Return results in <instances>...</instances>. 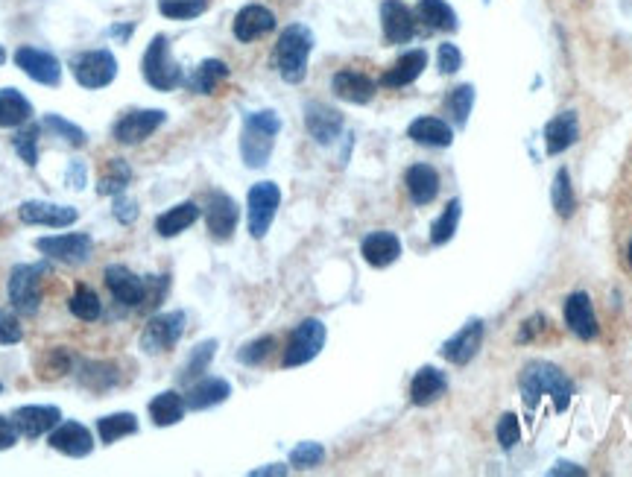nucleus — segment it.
<instances>
[{"label":"nucleus","instance_id":"nucleus-42","mask_svg":"<svg viewBox=\"0 0 632 477\" xmlns=\"http://www.w3.org/2000/svg\"><path fill=\"white\" fill-rule=\"evenodd\" d=\"M39 135H41L39 123H24V129H18V132H15V138H12L15 153L27 161L30 167H36V164H39Z\"/></svg>","mask_w":632,"mask_h":477},{"label":"nucleus","instance_id":"nucleus-1","mask_svg":"<svg viewBox=\"0 0 632 477\" xmlns=\"http://www.w3.org/2000/svg\"><path fill=\"white\" fill-rule=\"evenodd\" d=\"M518 390H521V398L530 410L539 404V398L551 396L556 413H565L568 404H571V396H574V384L568 381V375L548 360L527 363L521 378H518Z\"/></svg>","mask_w":632,"mask_h":477},{"label":"nucleus","instance_id":"nucleus-15","mask_svg":"<svg viewBox=\"0 0 632 477\" xmlns=\"http://www.w3.org/2000/svg\"><path fill=\"white\" fill-rule=\"evenodd\" d=\"M237 220H240V211H237V202L229 194L223 191H214L208 197V205H205V223H208V232L214 240H229L235 235Z\"/></svg>","mask_w":632,"mask_h":477},{"label":"nucleus","instance_id":"nucleus-36","mask_svg":"<svg viewBox=\"0 0 632 477\" xmlns=\"http://www.w3.org/2000/svg\"><path fill=\"white\" fill-rule=\"evenodd\" d=\"M132 182V167L126 159H109L100 182H97V194L100 197H120Z\"/></svg>","mask_w":632,"mask_h":477},{"label":"nucleus","instance_id":"nucleus-53","mask_svg":"<svg viewBox=\"0 0 632 477\" xmlns=\"http://www.w3.org/2000/svg\"><path fill=\"white\" fill-rule=\"evenodd\" d=\"M15 442H18V428H15V422L6 419V416H0V451L12 448Z\"/></svg>","mask_w":632,"mask_h":477},{"label":"nucleus","instance_id":"nucleus-41","mask_svg":"<svg viewBox=\"0 0 632 477\" xmlns=\"http://www.w3.org/2000/svg\"><path fill=\"white\" fill-rule=\"evenodd\" d=\"M214 355H217V340H205V343H199L197 349L191 352L188 363H185V369L179 372V381H185V384L199 381V378L205 375V369L211 366Z\"/></svg>","mask_w":632,"mask_h":477},{"label":"nucleus","instance_id":"nucleus-8","mask_svg":"<svg viewBox=\"0 0 632 477\" xmlns=\"http://www.w3.org/2000/svg\"><path fill=\"white\" fill-rule=\"evenodd\" d=\"M185 322L188 317L182 311H170V314H156L141 331V349L147 355H158V352H170L182 334H185Z\"/></svg>","mask_w":632,"mask_h":477},{"label":"nucleus","instance_id":"nucleus-18","mask_svg":"<svg viewBox=\"0 0 632 477\" xmlns=\"http://www.w3.org/2000/svg\"><path fill=\"white\" fill-rule=\"evenodd\" d=\"M381 27H384V39L390 44H407L416 36V15L401 0H384L381 3Z\"/></svg>","mask_w":632,"mask_h":477},{"label":"nucleus","instance_id":"nucleus-16","mask_svg":"<svg viewBox=\"0 0 632 477\" xmlns=\"http://www.w3.org/2000/svg\"><path fill=\"white\" fill-rule=\"evenodd\" d=\"M50 448L65 454V457H88L94 451V437L85 425L79 422H59L53 431H50Z\"/></svg>","mask_w":632,"mask_h":477},{"label":"nucleus","instance_id":"nucleus-58","mask_svg":"<svg viewBox=\"0 0 632 477\" xmlns=\"http://www.w3.org/2000/svg\"><path fill=\"white\" fill-rule=\"evenodd\" d=\"M129 33H132V24H126V27H112V30H109V36H120V39H126Z\"/></svg>","mask_w":632,"mask_h":477},{"label":"nucleus","instance_id":"nucleus-13","mask_svg":"<svg viewBox=\"0 0 632 477\" xmlns=\"http://www.w3.org/2000/svg\"><path fill=\"white\" fill-rule=\"evenodd\" d=\"M12 422L21 437L39 439L41 434H50L62 422V410L56 404H24L12 413Z\"/></svg>","mask_w":632,"mask_h":477},{"label":"nucleus","instance_id":"nucleus-50","mask_svg":"<svg viewBox=\"0 0 632 477\" xmlns=\"http://www.w3.org/2000/svg\"><path fill=\"white\" fill-rule=\"evenodd\" d=\"M24 340V328L12 311H0V346H15Z\"/></svg>","mask_w":632,"mask_h":477},{"label":"nucleus","instance_id":"nucleus-14","mask_svg":"<svg viewBox=\"0 0 632 477\" xmlns=\"http://www.w3.org/2000/svg\"><path fill=\"white\" fill-rule=\"evenodd\" d=\"M15 65L39 85H59L62 82V65L53 53L39 47H18L15 50Z\"/></svg>","mask_w":632,"mask_h":477},{"label":"nucleus","instance_id":"nucleus-10","mask_svg":"<svg viewBox=\"0 0 632 477\" xmlns=\"http://www.w3.org/2000/svg\"><path fill=\"white\" fill-rule=\"evenodd\" d=\"M164 120H167V112L161 109H132L115 123L112 135L123 147H135V144H144L158 126H164Z\"/></svg>","mask_w":632,"mask_h":477},{"label":"nucleus","instance_id":"nucleus-38","mask_svg":"<svg viewBox=\"0 0 632 477\" xmlns=\"http://www.w3.org/2000/svg\"><path fill=\"white\" fill-rule=\"evenodd\" d=\"M68 308H71V314L77 319H82V322H97L100 314H103V302H100V296L94 293V287H88V284H77V290H74Z\"/></svg>","mask_w":632,"mask_h":477},{"label":"nucleus","instance_id":"nucleus-11","mask_svg":"<svg viewBox=\"0 0 632 477\" xmlns=\"http://www.w3.org/2000/svg\"><path fill=\"white\" fill-rule=\"evenodd\" d=\"M36 249L41 255L53 258V261H62V264H85L94 252V240L85 232H74V235H53V238H39L36 240Z\"/></svg>","mask_w":632,"mask_h":477},{"label":"nucleus","instance_id":"nucleus-56","mask_svg":"<svg viewBox=\"0 0 632 477\" xmlns=\"http://www.w3.org/2000/svg\"><path fill=\"white\" fill-rule=\"evenodd\" d=\"M551 475H586V469H574L571 463H556L551 469Z\"/></svg>","mask_w":632,"mask_h":477},{"label":"nucleus","instance_id":"nucleus-27","mask_svg":"<svg viewBox=\"0 0 632 477\" xmlns=\"http://www.w3.org/2000/svg\"><path fill=\"white\" fill-rule=\"evenodd\" d=\"M577 138H580V123H577L574 112H562L545 126V147H548L551 156H559L568 147H574Z\"/></svg>","mask_w":632,"mask_h":477},{"label":"nucleus","instance_id":"nucleus-17","mask_svg":"<svg viewBox=\"0 0 632 477\" xmlns=\"http://www.w3.org/2000/svg\"><path fill=\"white\" fill-rule=\"evenodd\" d=\"M103 279L123 308H135V311L141 308V302H144V279L141 276H135L123 264H112V267H106Z\"/></svg>","mask_w":632,"mask_h":477},{"label":"nucleus","instance_id":"nucleus-61","mask_svg":"<svg viewBox=\"0 0 632 477\" xmlns=\"http://www.w3.org/2000/svg\"><path fill=\"white\" fill-rule=\"evenodd\" d=\"M0 393H3V384H0Z\"/></svg>","mask_w":632,"mask_h":477},{"label":"nucleus","instance_id":"nucleus-40","mask_svg":"<svg viewBox=\"0 0 632 477\" xmlns=\"http://www.w3.org/2000/svg\"><path fill=\"white\" fill-rule=\"evenodd\" d=\"M551 199H553L556 214H559L562 220H571V217H574V211H577V197H574V188H571V176H568V170H559V173H556V179H553V188H551Z\"/></svg>","mask_w":632,"mask_h":477},{"label":"nucleus","instance_id":"nucleus-45","mask_svg":"<svg viewBox=\"0 0 632 477\" xmlns=\"http://www.w3.org/2000/svg\"><path fill=\"white\" fill-rule=\"evenodd\" d=\"M170 290V276H144V302H141V314H153L158 305L164 302Z\"/></svg>","mask_w":632,"mask_h":477},{"label":"nucleus","instance_id":"nucleus-12","mask_svg":"<svg viewBox=\"0 0 632 477\" xmlns=\"http://www.w3.org/2000/svg\"><path fill=\"white\" fill-rule=\"evenodd\" d=\"M21 223L27 226H50V229H65L74 226L79 220V211L74 205H56V202H41V199H30L18 208Z\"/></svg>","mask_w":632,"mask_h":477},{"label":"nucleus","instance_id":"nucleus-33","mask_svg":"<svg viewBox=\"0 0 632 477\" xmlns=\"http://www.w3.org/2000/svg\"><path fill=\"white\" fill-rule=\"evenodd\" d=\"M185 410H188L185 398L179 396L176 390H164L150 401V419H153L156 428H170V425L182 422Z\"/></svg>","mask_w":632,"mask_h":477},{"label":"nucleus","instance_id":"nucleus-46","mask_svg":"<svg viewBox=\"0 0 632 477\" xmlns=\"http://www.w3.org/2000/svg\"><path fill=\"white\" fill-rule=\"evenodd\" d=\"M273 349H276V337H258V340H252V343H246L240 352H237V360L240 363H246V366H261L264 360L273 355Z\"/></svg>","mask_w":632,"mask_h":477},{"label":"nucleus","instance_id":"nucleus-26","mask_svg":"<svg viewBox=\"0 0 632 477\" xmlns=\"http://www.w3.org/2000/svg\"><path fill=\"white\" fill-rule=\"evenodd\" d=\"M448 393V378L445 372H439L434 366H422L416 375H413V384H410V401L416 407H428L439 398Z\"/></svg>","mask_w":632,"mask_h":477},{"label":"nucleus","instance_id":"nucleus-9","mask_svg":"<svg viewBox=\"0 0 632 477\" xmlns=\"http://www.w3.org/2000/svg\"><path fill=\"white\" fill-rule=\"evenodd\" d=\"M281 205V191L276 182H258L252 185L249 197H246V208H249V235L252 238H264L276 220V211Z\"/></svg>","mask_w":632,"mask_h":477},{"label":"nucleus","instance_id":"nucleus-6","mask_svg":"<svg viewBox=\"0 0 632 477\" xmlns=\"http://www.w3.org/2000/svg\"><path fill=\"white\" fill-rule=\"evenodd\" d=\"M325 337H328V331H325V322H322V319H302V322L293 328L290 340H287V349H284L281 366H284V369H293V366L311 363V360L322 352Z\"/></svg>","mask_w":632,"mask_h":477},{"label":"nucleus","instance_id":"nucleus-47","mask_svg":"<svg viewBox=\"0 0 632 477\" xmlns=\"http://www.w3.org/2000/svg\"><path fill=\"white\" fill-rule=\"evenodd\" d=\"M44 129L56 132V135H59V138H65L71 147H85V141H88V135L79 129L77 123L59 118V115H47V118H44Z\"/></svg>","mask_w":632,"mask_h":477},{"label":"nucleus","instance_id":"nucleus-55","mask_svg":"<svg viewBox=\"0 0 632 477\" xmlns=\"http://www.w3.org/2000/svg\"><path fill=\"white\" fill-rule=\"evenodd\" d=\"M68 182H71V188H77V191L85 188V164H82V161H74V164H71V170H68Z\"/></svg>","mask_w":632,"mask_h":477},{"label":"nucleus","instance_id":"nucleus-25","mask_svg":"<svg viewBox=\"0 0 632 477\" xmlns=\"http://www.w3.org/2000/svg\"><path fill=\"white\" fill-rule=\"evenodd\" d=\"M404 185H407V194L416 205H431L436 197H439V173H436L431 164H413L407 167L404 173Z\"/></svg>","mask_w":632,"mask_h":477},{"label":"nucleus","instance_id":"nucleus-3","mask_svg":"<svg viewBox=\"0 0 632 477\" xmlns=\"http://www.w3.org/2000/svg\"><path fill=\"white\" fill-rule=\"evenodd\" d=\"M314 50V33L305 24H290L278 36L276 44V68L281 80L296 85L308 77V59Z\"/></svg>","mask_w":632,"mask_h":477},{"label":"nucleus","instance_id":"nucleus-60","mask_svg":"<svg viewBox=\"0 0 632 477\" xmlns=\"http://www.w3.org/2000/svg\"><path fill=\"white\" fill-rule=\"evenodd\" d=\"M3 62H6V50L0 47V65H3Z\"/></svg>","mask_w":632,"mask_h":477},{"label":"nucleus","instance_id":"nucleus-21","mask_svg":"<svg viewBox=\"0 0 632 477\" xmlns=\"http://www.w3.org/2000/svg\"><path fill=\"white\" fill-rule=\"evenodd\" d=\"M360 255H363V261L369 267L384 270V267H390V264H395L401 258V240L393 232H372L360 243Z\"/></svg>","mask_w":632,"mask_h":477},{"label":"nucleus","instance_id":"nucleus-54","mask_svg":"<svg viewBox=\"0 0 632 477\" xmlns=\"http://www.w3.org/2000/svg\"><path fill=\"white\" fill-rule=\"evenodd\" d=\"M536 331H545V317H539V314L524 322V328H521V334H518V343H530Z\"/></svg>","mask_w":632,"mask_h":477},{"label":"nucleus","instance_id":"nucleus-30","mask_svg":"<svg viewBox=\"0 0 632 477\" xmlns=\"http://www.w3.org/2000/svg\"><path fill=\"white\" fill-rule=\"evenodd\" d=\"M407 135H410L416 144H422V147H436V150L451 147V141H454V129L439 118L413 120V123L407 126Z\"/></svg>","mask_w":632,"mask_h":477},{"label":"nucleus","instance_id":"nucleus-51","mask_svg":"<svg viewBox=\"0 0 632 477\" xmlns=\"http://www.w3.org/2000/svg\"><path fill=\"white\" fill-rule=\"evenodd\" d=\"M460 65H463V56H460L457 44H448V41L439 44V71L442 74H457Z\"/></svg>","mask_w":632,"mask_h":477},{"label":"nucleus","instance_id":"nucleus-44","mask_svg":"<svg viewBox=\"0 0 632 477\" xmlns=\"http://www.w3.org/2000/svg\"><path fill=\"white\" fill-rule=\"evenodd\" d=\"M472 106H474L472 85H457V88L448 94V100H445V109H448V115L454 118L457 126H466V120H469V115H472Z\"/></svg>","mask_w":632,"mask_h":477},{"label":"nucleus","instance_id":"nucleus-34","mask_svg":"<svg viewBox=\"0 0 632 477\" xmlns=\"http://www.w3.org/2000/svg\"><path fill=\"white\" fill-rule=\"evenodd\" d=\"M223 80H229V65L220 62V59H205V62H199L197 71L185 82L194 94H214Z\"/></svg>","mask_w":632,"mask_h":477},{"label":"nucleus","instance_id":"nucleus-43","mask_svg":"<svg viewBox=\"0 0 632 477\" xmlns=\"http://www.w3.org/2000/svg\"><path fill=\"white\" fill-rule=\"evenodd\" d=\"M208 9V0H158V12L170 21H194Z\"/></svg>","mask_w":632,"mask_h":477},{"label":"nucleus","instance_id":"nucleus-37","mask_svg":"<svg viewBox=\"0 0 632 477\" xmlns=\"http://www.w3.org/2000/svg\"><path fill=\"white\" fill-rule=\"evenodd\" d=\"M97 434H100V439H103L106 445H112V442H118V439L138 434V419H135L132 413H112V416H103V419L97 422Z\"/></svg>","mask_w":632,"mask_h":477},{"label":"nucleus","instance_id":"nucleus-35","mask_svg":"<svg viewBox=\"0 0 632 477\" xmlns=\"http://www.w3.org/2000/svg\"><path fill=\"white\" fill-rule=\"evenodd\" d=\"M416 15L428 30H445V33L457 30V12L445 0H419Z\"/></svg>","mask_w":632,"mask_h":477},{"label":"nucleus","instance_id":"nucleus-48","mask_svg":"<svg viewBox=\"0 0 632 477\" xmlns=\"http://www.w3.org/2000/svg\"><path fill=\"white\" fill-rule=\"evenodd\" d=\"M322 460H325V448L319 442H299L290 451V466L296 469H316Z\"/></svg>","mask_w":632,"mask_h":477},{"label":"nucleus","instance_id":"nucleus-29","mask_svg":"<svg viewBox=\"0 0 632 477\" xmlns=\"http://www.w3.org/2000/svg\"><path fill=\"white\" fill-rule=\"evenodd\" d=\"M229 396H232V384L229 381H223V378H199L197 384L188 390V396H185V407L208 410V407L223 404Z\"/></svg>","mask_w":632,"mask_h":477},{"label":"nucleus","instance_id":"nucleus-32","mask_svg":"<svg viewBox=\"0 0 632 477\" xmlns=\"http://www.w3.org/2000/svg\"><path fill=\"white\" fill-rule=\"evenodd\" d=\"M33 118V106L30 100L18 91V88H0V126L12 129V126H24Z\"/></svg>","mask_w":632,"mask_h":477},{"label":"nucleus","instance_id":"nucleus-28","mask_svg":"<svg viewBox=\"0 0 632 477\" xmlns=\"http://www.w3.org/2000/svg\"><path fill=\"white\" fill-rule=\"evenodd\" d=\"M425 68H428V53L425 50H410L381 77V85L384 88H404V85L419 80Z\"/></svg>","mask_w":632,"mask_h":477},{"label":"nucleus","instance_id":"nucleus-20","mask_svg":"<svg viewBox=\"0 0 632 477\" xmlns=\"http://www.w3.org/2000/svg\"><path fill=\"white\" fill-rule=\"evenodd\" d=\"M232 30H235L237 41L249 44V41L261 39V36H267V33L276 30V15L267 6L249 3V6H243L235 15V27Z\"/></svg>","mask_w":632,"mask_h":477},{"label":"nucleus","instance_id":"nucleus-39","mask_svg":"<svg viewBox=\"0 0 632 477\" xmlns=\"http://www.w3.org/2000/svg\"><path fill=\"white\" fill-rule=\"evenodd\" d=\"M460 214H463V205H460V199H451V202L445 205V211L436 217L434 226H431V243H434V246H445L448 240L457 235Z\"/></svg>","mask_w":632,"mask_h":477},{"label":"nucleus","instance_id":"nucleus-7","mask_svg":"<svg viewBox=\"0 0 632 477\" xmlns=\"http://www.w3.org/2000/svg\"><path fill=\"white\" fill-rule=\"evenodd\" d=\"M71 71L82 88L97 91V88H106L118 80V59L112 50H85V53L74 56Z\"/></svg>","mask_w":632,"mask_h":477},{"label":"nucleus","instance_id":"nucleus-52","mask_svg":"<svg viewBox=\"0 0 632 477\" xmlns=\"http://www.w3.org/2000/svg\"><path fill=\"white\" fill-rule=\"evenodd\" d=\"M112 214L118 217V223L123 226H132L135 220H138V202L135 199H126L123 194L115 197V208H112Z\"/></svg>","mask_w":632,"mask_h":477},{"label":"nucleus","instance_id":"nucleus-31","mask_svg":"<svg viewBox=\"0 0 632 477\" xmlns=\"http://www.w3.org/2000/svg\"><path fill=\"white\" fill-rule=\"evenodd\" d=\"M199 220V205L197 202H179L170 211H164L156 220V232L161 238H176L185 229H191Z\"/></svg>","mask_w":632,"mask_h":477},{"label":"nucleus","instance_id":"nucleus-57","mask_svg":"<svg viewBox=\"0 0 632 477\" xmlns=\"http://www.w3.org/2000/svg\"><path fill=\"white\" fill-rule=\"evenodd\" d=\"M261 475H287V466H264V469H252V477Z\"/></svg>","mask_w":632,"mask_h":477},{"label":"nucleus","instance_id":"nucleus-2","mask_svg":"<svg viewBox=\"0 0 632 477\" xmlns=\"http://www.w3.org/2000/svg\"><path fill=\"white\" fill-rule=\"evenodd\" d=\"M278 132H281V118L276 112H249L243 120V132H240L243 164L246 167H264L273 156Z\"/></svg>","mask_w":632,"mask_h":477},{"label":"nucleus","instance_id":"nucleus-59","mask_svg":"<svg viewBox=\"0 0 632 477\" xmlns=\"http://www.w3.org/2000/svg\"><path fill=\"white\" fill-rule=\"evenodd\" d=\"M627 261H630V267H632V238H630V246H627Z\"/></svg>","mask_w":632,"mask_h":477},{"label":"nucleus","instance_id":"nucleus-24","mask_svg":"<svg viewBox=\"0 0 632 477\" xmlns=\"http://www.w3.org/2000/svg\"><path fill=\"white\" fill-rule=\"evenodd\" d=\"M331 88H334V94L340 97V100H346V103H355V106H363V103H369L372 97H375V91H378V85L372 77H366V74H360V71H337L334 74V80H331Z\"/></svg>","mask_w":632,"mask_h":477},{"label":"nucleus","instance_id":"nucleus-5","mask_svg":"<svg viewBox=\"0 0 632 477\" xmlns=\"http://www.w3.org/2000/svg\"><path fill=\"white\" fill-rule=\"evenodd\" d=\"M141 71H144V80L150 82L156 91H176L185 82V71L170 56L167 36H156L150 41V47L144 53V62H141Z\"/></svg>","mask_w":632,"mask_h":477},{"label":"nucleus","instance_id":"nucleus-4","mask_svg":"<svg viewBox=\"0 0 632 477\" xmlns=\"http://www.w3.org/2000/svg\"><path fill=\"white\" fill-rule=\"evenodd\" d=\"M47 273H50L47 264H15V267L9 270V284H6V290H9V302H12V308H15L18 314H24V317L39 314V284L41 276H47Z\"/></svg>","mask_w":632,"mask_h":477},{"label":"nucleus","instance_id":"nucleus-19","mask_svg":"<svg viewBox=\"0 0 632 477\" xmlns=\"http://www.w3.org/2000/svg\"><path fill=\"white\" fill-rule=\"evenodd\" d=\"M305 126H308V132H311L316 144L328 147L343 132V115L337 109L325 106V103H308L305 106Z\"/></svg>","mask_w":632,"mask_h":477},{"label":"nucleus","instance_id":"nucleus-49","mask_svg":"<svg viewBox=\"0 0 632 477\" xmlns=\"http://www.w3.org/2000/svg\"><path fill=\"white\" fill-rule=\"evenodd\" d=\"M498 442L504 451L515 448L521 442V425H518V416L515 413H504L501 422H498Z\"/></svg>","mask_w":632,"mask_h":477},{"label":"nucleus","instance_id":"nucleus-23","mask_svg":"<svg viewBox=\"0 0 632 477\" xmlns=\"http://www.w3.org/2000/svg\"><path fill=\"white\" fill-rule=\"evenodd\" d=\"M480 343H483V322H480V319H472L460 334H454V337L442 346V358L448 360V363L466 366V363L480 352Z\"/></svg>","mask_w":632,"mask_h":477},{"label":"nucleus","instance_id":"nucleus-22","mask_svg":"<svg viewBox=\"0 0 632 477\" xmlns=\"http://www.w3.org/2000/svg\"><path fill=\"white\" fill-rule=\"evenodd\" d=\"M565 325L580 340H594L597 337V317H594L592 299L586 293H571L565 299Z\"/></svg>","mask_w":632,"mask_h":477}]
</instances>
